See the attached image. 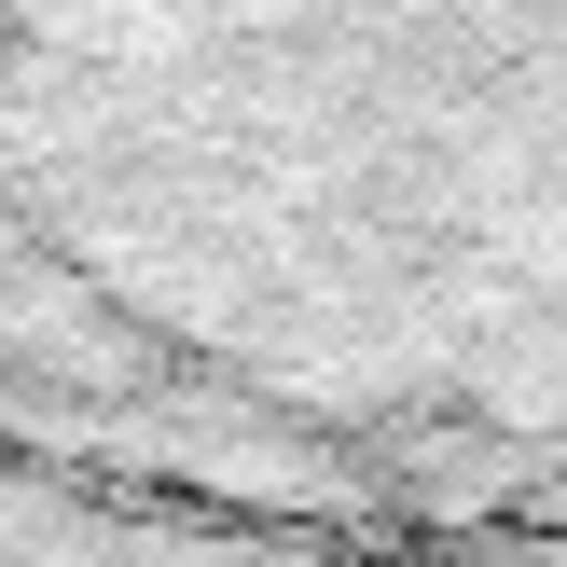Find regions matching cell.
<instances>
[{
    "label": "cell",
    "mask_w": 567,
    "mask_h": 567,
    "mask_svg": "<svg viewBox=\"0 0 567 567\" xmlns=\"http://www.w3.org/2000/svg\"><path fill=\"white\" fill-rule=\"evenodd\" d=\"M0 567H567V498H332L0 430Z\"/></svg>",
    "instance_id": "cell-1"
}]
</instances>
